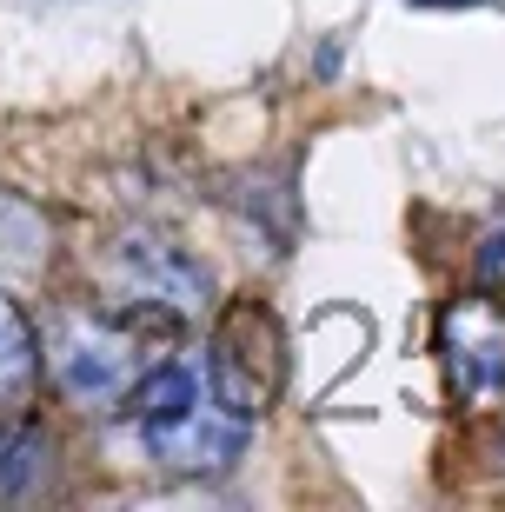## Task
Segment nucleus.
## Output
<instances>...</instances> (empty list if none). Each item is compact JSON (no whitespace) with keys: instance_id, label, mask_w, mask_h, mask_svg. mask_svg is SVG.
I'll return each instance as SVG.
<instances>
[{"instance_id":"f257e3e1","label":"nucleus","mask_w":505,"mask_h":512,"mask_svg":"<svg viewBox=\"0 0 505 512\" xmlns=\"http://www.w3.org/2000/svg\"><path fill=\"white\" fill-rule=\"evenodd\" d=\"M127 406V426L133 439L147 446V459H160L167 473H226L233 459L246 453V419H233L213 399L206 373L193 360H160V366H140V380L120 393Z\"/></svg>"},{"instance_id":"f03ea898","label":"nucleus","mask_w":505,"mask_h":512,"mask_svg":"<svg viewBox=\"0 0 505 512\" xmlns=\"http://www.w3.org/2000/svg\"><path fill=\"white\" fill-rule=\"evenodd\" d=\"M40 360H47L54 386L74 406H113L140 380L147 353H140V333H133L127 313L94 306V300H67L40 333Z\"/></svg>"},{"instance_id":"7ed1b4c3","label":"nucleus","mask_w":505,"mask_h":512,"mask_svg":"<svg viewBox=\"0 0 505 512\" xmlns=\"http://www.w3.org/2000/svg\"><path fill=\"white\" fill-rule=\"evenodd\" d=\"M100 286L113 293L107 306H120L133 320H160V326H193L213 306V273L173 233H153V227L113 233L107 260H100Z\"/></svg>"},{"instance_id":"20e7f679","label":"nucleus","mask_w":505,"mask_h":512,"mask_svg":"<svg viewBox=\"0 0 505 512\" xmlns=\"http://www.w3.org/2000/svg\"><path fill=\"white\" fill-rule=\"evenodd\" d=\"M206 386H213V399H220L233 419H253L273 413V399L286 393V373H293V360H286V326L280 313L266 300H226V313L213 320V340H206Z\"/></svg>"},{"instance_id":"39448f33","label":"nucleus","mask_w":505,"mask_h":512,"mask_svg":"<svg viewBox=\"0 0 505 512\" xmlns=\"http://www.w3.org/2000/svg\"><path fill=\"white\" fill-rule=\"evenodd\" d=\"M439 360L459 399H492L505 386V313L492 300H459L439 320Z\"/></svg>"},{"instance_id":"423d86ee","label":"nucleus","mask_w":505,"mask_h":512,"mask_svg":"<svg viewBox=\"0 0 505 512\" xmlns=\"http://www.w3.org/2000/svg\"><path fill=\"white\" fill-rule=\"evenodd\" d=\"M60 479V446L34 419H0V499H40Z\"/></svg>"},{"instance_id":"0eeeda50","label":"nucleus","mask_w":505,"mask_h":512,"mask_svg":"<svg viewBox=\"0 0 505 512\" xmlns=\"http://www.w3.org/2000/svg\"><path fill=\"white\" fill-rule=\"evenodd\" d=\"M34 386H40V333L27 320V306L14 293H0V419L27 406Z\"/></svg>"},{"instance_id":"6e6552de","label":"nucleus","mask_w":505,"mask_h":512,"mask_svg":"<svg viewBox=\"0 0 505 512\" xmlns=\"http://www.w3.org/2000/svg\"><path fill=\"white\" fill-rule=\"evenodd\" d=\"M412 7H479V0H412Z\"/></svg>"}]
</instances>
